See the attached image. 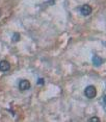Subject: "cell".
<instances>
[{
    "mask_svg": "<svg viewBox=\"0 0 106 122\" xmlns=\"http://www.w3.org/2000/svg\"><path fill=\"white\" fill-rule=\"evenodd\" d=\"M84 95L86 96V98L88 99H93L97 95V90L94 86H87L84 90Z\"/></svg>",
    "mask_w": 106,
    "mask_h": 122,
    "instance_id": "cell-1",
    "label": "cell"
},
{
    "mask_svg": "<svg viewBox=\"0 0 106 122\" xmlns=\"http://www.w3.org/2000/svg\"><path fill=\"white\" fill-rule=\"evenodd\" d=\"M30 82L28 81L27 79H21L20 81H19V89H20L21 91H27L30 89Z\"/></svg>",
    "mask_w": 106,
    "mask_h": 122,
    "instance_id": "cell-2",
    "label": "cell"
},
{
    "mask_svg": "<svg viewBox=\"0 0 106 122\" xmlns=\"http://www.w3.org/2000/svg\"><path fill=\"white\" fill-rule=\"evenodd\" d=\"M92 10H93V9L88 4H83L80 7V13H81L82 16H90L92 14Z\"/></svg>",
    "mask_w": 106,
    "mask_h": 122,
    "instance_id": "cell-3",
    "label": "cell"
},
{
    "mask_svg": "<svg viewBox=\"0 0 106 122\" xmlns=\"http://www.w3.org/2000/svg\"><path fill=\"white\" fill-rule=\"evenodd\" d=\"M10 65L7 61H5V60L0 61V71L1 72H7L10 70Z\"/></svg>",
    "mask_w": 106,
    "mask_h": 122,
    "instance_id": "cell-4",
    "label": "cell"
},
{
    "mask_svg": "<svg viewBox=\"0 0 106 122\" xmlns=\"http://www.w3.org/2000/svg\"><path fill=\"white\" fill-rule=\"evenodd\" d=\"M103 62H104V60L101 59V57L98 56V55H94V56H93V64L96 66V67H98V66L102 65Z\"/></svg>",
    "mask_w": 106,
    "mask_h": 122,
    "instance_id": "cell-5",
    "label": "cell"
},
{
    "mask_svg": "<svg viewBox=\"0 0 106 122\" xmlns=\"http://www.w3.org/2000/svg\"><path fill=\"white\" fill-rule=\"evenodd\" d=\"M19 40H20V35H19L18 32L14 34V36H13V41H14V42H18Z\"/></svg>",
    "mask_w": 106,
    "mask_h": 122,
    "instance_id": "cell-6",
    "label": "cell"
},
{
    "mask_svg": "<svg viewBox=\"0 0 106 122\" xmlns=\"http://www.w3.org/2000/svg\"><path fill=\"white\" fill-rule=\"evenodd\" d=\"M88 121L90 122H100V119L98 117H92L88 119Z\"/></svg>",
    "mask_w": 106,
    "mask_h": 122,
    "instance_id": "cell-7",
    "label": "cell"
},
{
    "mask_svg": "<svg viewBox=\"0 0 106 122\" xmlns=\"http://www.w3.org/2000/svg\"><path fill=\"white\" fill-rule=\"evenodd\" d=\"M45 84V80H44V78H39L38 79V85H44Z\"/></svg>",
    "mask_w": 106,
    "mask_h": 122,
    "instance_id": "cell-8",
    "label": "cell"
},
{
    "mask_svg": "<svg viewBox=\"0 0 106 122\" xmlns=\"http://www.w3.org/2000/svg\"><path fill=\"white\" fill-rule=\"evenodd\" d=\"M103 100H104V103L106 104V94L104 95V97H103Z\"/></svg>",
    "mask_w": 106,
    "mask_h": 122,
    "instance_id": "cell-9",
    "label": "cell"
},
{
    "mask_svg": "<svg viewBox=\"0 0 106 122\" xmlns=\"http://www.w3.org/2000/svg\"><path fill=\"white\" fill-rule=\"evenodd\" d=\"M0 16H1V12H0Z\"/></svg>",
    "mask_w": 106,
    "mask_h": 122,
    "instance_id": "cell-10",
    "label": "cell"
}]
</instances>
